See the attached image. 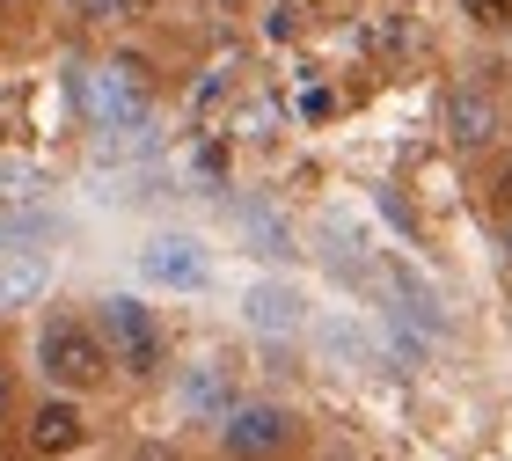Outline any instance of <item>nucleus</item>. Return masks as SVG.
<instances>
[{"label": "nucleus", "mask_w": 512, "mask_h": 461, "mask_svg": "<svg viewBox=\"0 0 512 461\" xmlns=\"http://www.w3.org/2000/svg\"><path fill=\"white\" fill-rule=\"evenodd\" d=\"M81 440H88V432H81V410H74V403H44L37 418H30V454H37V461L81 447Z\"/></svg>", "instance_id": "nucleus-5"}, {"label": "nucleus", "mask_w": 512, "mask_h": 461, "mask_svg": "<svg viewBox=\"0 0 512 461\" xmlns=\"http://www.w3.org/2000/svg\"><path fill=\"white\" fill-rule=\"evenodd\" d=\"M505 249H512V220H505Z\"/></svg>", "instance_id": "nucleus-15"}, {"label": "nucleus", "mask_w": 512, "mask_h": 461, "mask_svg": "<svg viewBox=\"0 0 512 461\" xmlns=\"http://www.w3.org/2000/svg\"><path fill=\"white\" fill-rule=\"evenodd\" d=\"M191 403H198V410L227 403V374H220V366H205V374H191Z\"/></svg>", "instance_id": "nucleus-9"}, {"label": "nucleus", "mask_w": 512, "mask_h": 461, "mask_svg": "<svg viewBox=\"0 0 512 461\" xmlns=\"http://www.w3.org/2000/svg\"><path fill=\"white\" fill-rule=\"evenodd\" d=\"M37 359L59 388H96L103 381V344L88 337L81 322H52V330L37 337Z\"/></svg>", "instance_id": "nucleus-1"}, {"label": "nucleus", "mask_w": 512, "mask_h": 461, "mask_svg": "<svg viewBox=\"0 0 512 461\" xmlns=\"http://www.w3.org/2000/svg\"><path fill=\"white\" fill-rule=\"evenodd\" d=\"M447 132H454L461 147H483L498 132V103L483 96V88H461V96L447 103Z\"/></svg>", "instance_id": "nucleus-6"}, {"label": "nucleus", "mask_w": 512, "mask_h": 461, "mask_svg": "<svg viewBox=\"0 0 512 461\" xmlns=\"http://www.w3.org/2000/svg\"><path fill=\"white\" fill-rule=\"evenodd\" d=\"M227 454L235 461H278L286 454V440H293V418L286 410H271V403H249V410H235V418H227Z\"/></svg>", "instance_id": "nucleus-3"}, {"label": "nucleus", "mask_w": 512, "mask_h": 461, "mask_svg": "<svg viewBox=\"0 0 512 461\" xmlns=\"http://www.w3.org/2000/svg\"><path fill=\"white\" fill-rule=\"evenodd\" d=\"M44 286V264H8L0 271V301H22V293H37Z\"/></svg>", "instance_id": "nucleus-8"}, {"label": "nucleus", "mask_w": 512, "mask_h": 461, "mask_svg": "<svg viewBox=\"0 0 512 461\" xmlns=\"http://www.w3.org/2000/svg\"><path fill=\"white\" fill-rule=\"evenodd\" d=\"M249 322H256V330H293V322H300V301H293L286 286H256V293H249Z\"/></svg>", "instance_id": "nucleus-7"}, {"label": "nucleus", "mask_w": 512, "mask_h": 461, "mask_svg": "<svg viewBox=\"0 0 512 461\" xmlns=\"http://www.w3.org/2000/svg\"><path fill=\"white\" fill-rule=\"evenodd\" d=\"M81 8H88V15H139L147 0H81Z\"/></svg>", "instance_id": "nucleus-11"}, {"label": "nucleus", "mask_w": 512, "mask_h": 461, "mask_svg": "<svg viewBox=\"0 0 512 461\" xmlns=\"http://www.w3.org/2000/svg\"><path fill=\"white\" fill-rule=\"evenodd\" d=\"M103 337L118 344V359L132 366V374H161V330H154V315L139 308V301H103Z\"/></svg>", "instance_id": "nucleus-2"}, {"label": "nucleus", "mask_w": 512, "mask_h": 461, "mask_svg": "<svg viewBox=\"0 0 512 461\" xmlns=\"http://www.w3.org/2000/svg\"><path fill=\"white\" fill-rule=\"evenodd\" d=\"M498 191H505V198H512V161H505V176H498Z\"/></svg>", "instance_id": "nucleus-14"}, {"label": "nucleus", "mask_w": 512, "mask_h": 461, "mask_svg": "<svg viewBox=\"0 0 512 461\" xmlns=\"http://www.w3.org/2000/svg\"><path fill=\"white\" fill-rule=\"evenodd\" d=\"M139 271H147L154 286H205V249L198 242H183V235H161V242H147L139 249Z\"/></svg>", "instance_id": "nucleus-4"}, {"label": "nucleus", "mask_w": 512, "mask_h": 461, "mask_svg": "<svg viewBox=\"0 0 512 461\" xmlns=\"http://www.w3.org/2000/svg\"><path fill=\"white\" fill-rule=\"evenodd\" d=\"M461 15H476V22H512V0H461Z\"/></svg>", "instance_id": "nucleus-10"}, {"label": "nucleus", "mask_w": 512, "mask_h": 461, "mask_svg": "<svg viewBox=\"0 0 512 461\" xmlns=\"http://www.w3.org/2000/svg\"><path fill=\"white\" fill-rule=\"evenodd\" d=\"M198 169L205 176H227V147H198Z\"/></svg>", "instance_id": "nucleus-12"}, {"label": "nucleus", "mask_w": 512, "mask_h": 461, "mask_svg": "<svg viewBox=\"0 0 512 461\" xmlns=\"http://www.w3.org/2000/svg\"><path fill=\"white\" fill-rule=\"evenodd\" d=\"M8 396H15V388H8V366H0V418H8Z\"/></svg>", "instance_id": "nucleus-13"}]
</instances>
